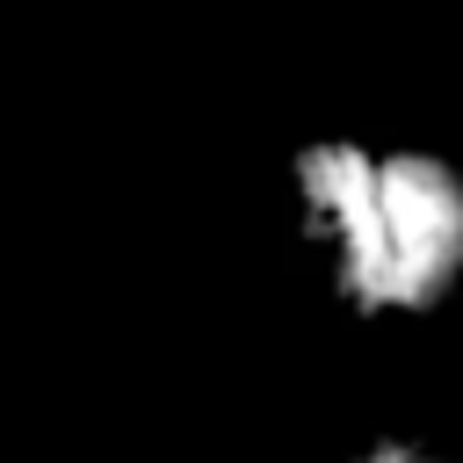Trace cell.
<instances>
[{
  "mask_svg": "<svg viewBox=\"0 0 463 463\" xmlns=\"http://www.w3.org/2000/svg\"><path fill=\"white\" fill-rule=\"evenodd\" d=\"M333 463H463V441H441V434H412V427H376V434L347 441Z\"/></svg>",
  "mask_w": 463,
  "mask_h": 463,
  "instance_id": "2",
  "label": "cell"
},
{
  "mask_svg": "<svg viewBox=\"0 0 463 463\" xmlns=\"http://www.w3.org/2000/svg\"><path fill=\"white\" fill-rule=\"evenodd\" d=\"M275 217L311 297L354 333L463 311V152L398 123H318L275 166Z\"/></svg>",
  "mask_w": 463,
  "mask_h": 463,
  "instance_id": "1",
  "label": "cell"
}]
</instances>
